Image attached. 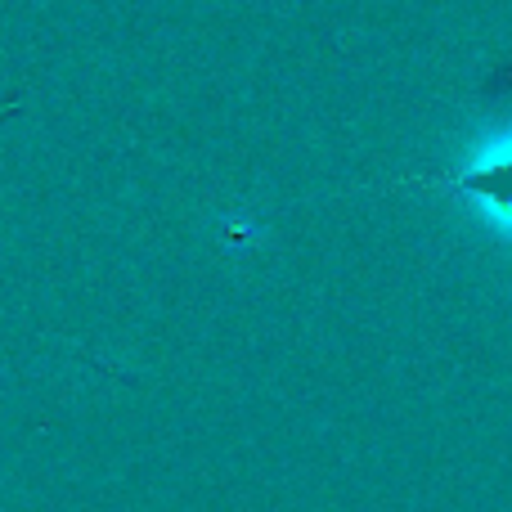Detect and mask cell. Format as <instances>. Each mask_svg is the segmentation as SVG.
Listing matches in <instances>:
<instances>
[{"mask_svg": "<svg viewBox=\"0 0 512 512\" xmlns=\"http://www.w3.org/2000/svg\"><path fill=\"white\" fill-rule=\"evenodd\" d=\"M445 189L459 194L504 243H512V126L477 140L463 162L445 176Z\"/></svg>", "mask_w": 512, "mask_h": 512, "instance_id": "obj_1", "label": "cell"}]
</instances>
